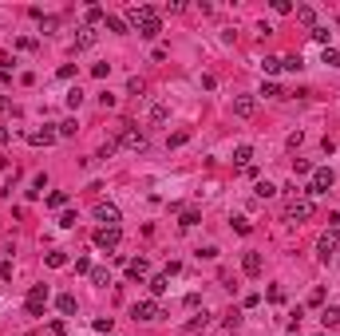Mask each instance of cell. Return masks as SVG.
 <instances>
[{
	"label": "cell",
	"instance_id": "cell-1",
	"mask_svg": "<svg viewBox=\"0 0 340 336\" xmlns=\"http://www.w3.org/2000/svg\"><path fill=\"white\" fill-rule=\"evenodd\" d=\"M127 20L139 28V36H143V40H154V36L163 32V24H158V12H154L150 4H134V8H127Z\"/></svg>",
	"mask_w": 340,
	"mask_h": 336
},
{
	"label": "cell",
	"instance_id": "cell-2",
	"mask_svg": "<svg viewBox=\"0 0 340 336\" xmlns=\"http://www.w3.org/2000/svg\"><path fill=\"white\" fill-rule=\"evenodd\" d=\"M312 214H316V206H312L309 194H297V198H289V206H285V222H309Z\"/></svg>",
	"mask_w": 340,
	"mask_h": 336
},
{
	"label": "cell",
	"instance_id": "cell-3",
	"mask_svg": "<svg viewBox=\"0 0 340 336\" xmlns=\"http://www.w3.org/2000/svg\"><path fill=\"white\" fill-rule=\"evenodd\" d=\"M119 142H123L127 151H147V135H143L134 123H123V127H119Z\"/></svg>",
	"mask_w": 340,
	"mask_h": 336
},
{
	"label": "cell",
	"instance_id": "cell-4",
	"mask_svg": "<svg viewBox=\"0 0 340 336\" xmlns=\"http://www.w3.org/2000/svg\"><path fill=\"white\" fill-rule=\"evenodd\" d=\"M332 182H336V174H332V170H312L309 198H321V194H328V190H332Z\"/></svg>",
	"mask_w": 340,
	"mask_h": 336
},
{
	"label": "cell",
	"instance_id": "cell-5",
	"mask_svg": "<svg viewBox=\"0 0 340 336\" xmlns=\"http://www.w3.org/2000/svg\"><path fill=\"white\" fill-rule=\"evenodd\" d=\"M48 305V285H32L28 289V317H44Z\"/></svg>",
	"mask_w": 340,
	"mask_h": 336
},
{
	"label": "cell",
	"instance_id": "cell-6",
	"mask_svg": "<svg viewBox=\"0 0 340 336\" xmlns=\"http://www.w3.org/2000/svg\"><path fill=\"white\" fill-rule=\"evenodd\" d=\"M134 321H158L163 317V308H158V301H139V305L131 308Z\"/></svg>",
	"mask_w": 340,
	"mask_h": 336
},
{
	"label": "cell",
	"instance_id": "cell-7",
	"mask_svg": "<svg viewBox=\"0 0 340 336\" xmlns=\"http://www.w3.org/2000/svg\"><path fill=\"white\" fill-rule=\"evenodd\" d=\"M119 237H123V233H119V226H103V229H95V245H99V249H115Z\"/></svg>",
	"mask_w": 340,
	"mask_h": 336
},
{
	"label": "cell",
	"instance_id": "cell-8",
	"mask_svg": "<svg viewBox=\"0 0 340 336\" xmlns=\"http://www.w3.org/2000/svg\"><path fill=\"white\" fill-rule=\"evenodd\" d=\"M336 229H328V233H325V237H321V242H316V257H321V261H328V257H332V253H336Z\"/></svg>",
	"mask_w": 340,
	"mask_h": 336
},
{
	"label": "cell",
	"instance_id": "cell-9",
	"mask_svg": "<svg viewBox=\"0 0 340 336\" xmlns=\"http://www.w3.org/2000/svg\"><path fill=\"white\" fill-rule=\"evenodd\" d=\"M95 222H103V226H119V206L99 202V206H95Z\"/></svg>",
	"mask_w": 340,
	"mask_h": 336
},
{
	"label": "cell",
	"instance_id": "cell-10",
	"mask_svg": "<svg viewBox=\"0 0 340 336\" xmlns=\"http://www.w3.org/2000/svg\"><path fill=\"white\" fill-rule=\"evenodd\" d=\"M59 138V131H52V127H40V131H28V142L32 147H52Z\"/></svg>",
	"mask_w": 340,
	"mask_h": 336
},
{
	"label": "cell",
	"instance_id": "cell-11",
	"mask_svg": "<svg viewBox=\"0 0 340 336\" xmlns=\"http://www.w3.org/2000/svg\"><path fill=\"white\" fill-rule=\"evenodd\" d=\"M253 111H257V99H253V95H237L234 99V115L237 119H250Z\"/></svg>",
	"mask_w": 340,
	"mask_h": 336
},
{
	"label": "cell",
	"instance_id": "cell-12",
	"mask_svg": "<svg viewBox=\"0 0 340 336\" xmlns=\"http://www.w3.org/2000/svg\"><path fill=\"white\" fill-rule=\"evenodd\" d=\"M241 269H245V277H261V253H245V257H241Z\"/></svg>",
	"mask_w": 340,
	"mask_h": 336
},
{
	"label": "cell",
	"instance_id": "cell-13",
	"mask_svg": "<svg viewBox=\"0 0 340 336\" xmlns=\"http://www.w3.org/2000/svg\"><path fill=\"white\" fill-rule=\"evenodd\" d=\"M127 273H131V281H143V277L150 273V265H147V257H139V261H127Z\"/></svg>",
	"mask_w": 340,
	"mask_h": 336
},
{
	"label": "cell",
	"instance_id": "cell-14",
	"mask_svg": "<svg viewBox=\"0 0 340 336\" xmlns=\"http://www.w3.org/2000/svg\"><path fill=\"white\" fill-rule=\"evenodd\" d=\"M321 324H325V328H340V308L328 305L325 313H321Z\"/></svg>",
	"mask_w": 340,
	"mask_h": 336
},
{
	"label": "cell",
	"instance_id": "cell-15",
	"mask_svg": "<svg viewBox=\"0 0 340 336\" xmlns=\"http://www.w3.org/2000/svg\"><path fill=\"white\" fill-rule=\"evenodd\" d=\"M250 158H253V147H250V142H241V147L234 151V162H237L241 170H245V166H250Z\"/></svg>",
	"mask_w": 340,
	"mask_h": 336
},
{
	"label": "cell",
	"instance_id": "cell-16",
	"mask_svg": "<svg viewBox=\"0 0 340 336\" xmlns=\"http://www.w3.org/2000/svg\"><path fill=\"white\" fill-rule=\"evenodd\" d=\"M166 289H170V277H166V273H158V277H150V293H154V297H163Z\"/></svg>",
	"mask_w": 340,
	"mask_h": 336
},
{
	"label": "cell",
	"instance_id": "cell-17",
	"mask_svg": "<svg viewBox=\"0 0 340 336\" xmlns=\"http://www.w3.org/2000/svg\"><path fill=\"white\" fill-rule=\"evenodd\" d=\"M95 44V28H79V36H75V47H91Z\"/></svg>",
	"mask_w": 340,
	"mask_h": 336
},
{
	"label": "cell",
	"instance_id": "cell-18",
	"mask_svg": "<svg viewBox=\"0 0 340 336\" xmlns=\"http://www.w3.org/2000/svg\"><path fill=\"white\" fill-rule=\"evenodd\" d=\"M56 305H59V313H63V317H72V313H75V297H72V293H63Z\"/></svg>",
	"mask_w": 340,
	"mask_h": 336
},
{
	"label": "cell",
	"instance_id": "cell-19",
	"mask_svg": "<svg viewBox=\"0 0 340 336\" xmlns=\"http://www.w3.org/2000/svg\"><path fill=\"white\" fill-rule=\"evenodd\" d=\"M297 20H301V24H309V28H316V12H312L309 4H305V8H297Z\"/></svg>",
	"mask_w": 340,
	"mask_h": 336
},
{
	"label": "cell",
	"instance_id": "cell-20",
	"mask_svg": "<svg viewBox=\"0 0 340 336\" xmlns=\"http://www.w3.org/2000/svg\"><path fill=\"white\" fill-rule=\"evenodd\" d=\"M309 36H312V40H316V44H325V47H328V40H332V32H328L325 24H316V28H312Z\"/></svg>",
	"mask_w": 340,
	"mask_h": 336
},
{
	"label": "cell",
	"instance_id": "cell-21",
	"mask_svg": "<svg viewBox=\"0 0 340 336\" xmlns=\"http://www.w3.org/2000/svg\"><path fill=\"white\" fill-rule=\"evenodd\" d=\"M166 115H170L166 103H154V107H150V123H166Z\"/></svg>",
	"mask_w": 340,
	"mask_h": 336
},
{
	"label": "cell",
	"instance_id": "cell-22",
	"mask_svg": "<svg viewBox=\"0 0 340 336\" xmlns=\"http://www.w3.org/2000/svg\"><path fill=\"white\" fill-rule=\"evenodd\" d=\"M48 206H52V210H63V206H67V194H63V190L48 194Z\"/></svg>",
	"mask_w": 340,
	"mask_h": 336
},
{
	"label": "cell",
	"instance_id": "cell-23",
	"mask_svg": "<svg viewBox=\"0 0 340 336\" xmlns=\"http://www.w3.org/2000/svg\"><path fill=\"white\" fill-rule=\"evenodd\" d=\"M48 265H52V269H63V265H67V253L52 249V253H48Z\"/></svg>",
	"mask_w": 340,
	"mask_h": 336
},
{
	"label": "cell",
	"instance_id": "cell-24",
	"mask_svg": "<svg viewBox=\"0 0 340 336\" xmlns=\"http://www.w3.org/2000/svg\"><path fill=\"white\" fill-rule=\"evenodd\" d=\"M99 20H107V12L99 8V4H91V8H87V28H91V24H99Z\"/></svg>",
	"mask_w": 340,
	"mask_h": 336
},
{
	"label": "cell",
	"instance_id": "cell-25",
	"mask_svg": "<svg viewBox=\"0 0 340 336\" xmlns=\"http://www.w3.org/2000/svg\"><path fill=\"white\" fill-rule=\"evenodd\" d=\"M305 63H301V56H285L281 60V71H301Z\"/></svg>",
	"mask_w": 340,
	"mask_h": 336
},
{
	"label": "cell",
	"instance_id": "cell-26",
	"mask_svg": "<svg viewBox=\"0 0 340 336\" xmlns=\"http://www.w3.org/2000/svg\"><path fill=\"white\" fill-rule=\"evenodd\" d=\"M56 131H59V138H72L75 131H79V127H75V119H67V123H59Z\"/></svg>",
	"mask_w": 340,
	"mask_h": 336
},
{
	"label": "cell",
	"instance_id": "cell-27",
	"mask_svg": "<svg viewBox=\"0 0 340 336\" xmlns=\"http://www.w3.org/2000/svg\"><path fill=\"white\" fill-rule=\"evenodd\" d=\"M261 95H265V99H285V91L277 87V83H265V87H261Z\"/></svg>",
	"mask_w": 340,
	"mask_h": 336
},
{
	"label": "cell",
	"instance_id": "cell-28",
	"mask_svg": "<svg viewBox=\"0 0 340 336\" xmlns=\"http://www.w3.org/2000/svg\"><path fill=\"white\" fill-rule=\"evenodd\" d=\"M178 226H182V229H194V226H198V210H186V214H182V222H178Z\"/></svg>",
	"mask_w": 340,
	"mask_h": 336
},
{
	"label": "cell",
	"instance_id": "cell-29",
	"mask_svg": "<svg viewBox=\"0 0 340 336\" xmlns=\"http://www.w3.org/2000/svg\"><path fill=\"white\" fill-rule=\"evenodd\" d=\"M273 194H277L273 182H257V198H273Z\"/></svg>",
	"mask_w": 340,
	"mask_h": 336
},
{
	"label": "cell",
	"instance_id": "cell-30",
	"mask_svg": "<svg viewBox=\"0 0 340 336\" xmlns=\"http://www.w3.org/2000/svg\"><path fill=\"white\" fill-rule=\"evenodd\" d=\"M107 32H127V20H119V16H107Z\"/></svg>",
	"mask_w": 340,
	"mask_h": 336
},
{
	"label": "cell",
	"instance_id": "cell-31",
	"mask_svg": "<svg viewBox=\"0 0 340 336\" xmlns=\"http://www.w3.org/2000/svg\"><path fill=\"white\" fill-rule=\"evenodd\" d=\"M261 71H265V76H277V71H281V60H261Z\"/></svg>",
	"mask_w": 340,
	"mask_h": 336
},
{
	"label": "cell",
	"instance_id": "cell-32",
	"mask_svg": "<svg viewBox=\"0 0 340 336\" xmlns=\"http://www.w3.org/2000/svg\"><path fill=\"white\" fill-rule=\"evenodd\" d=\"M91 281H95V285H111V273H107V269H91Z\"/></svg>",
	"mask_w": 340,
	"mask_h": 336
},
{
	"label": "cell",
	"instance_id": "cell-33",
	"mask_svg": "<svg viewBox=\"0 0 340 336\" xmlns=\"http://www.w3.org/2000/svg\"><path fill=\"white\" fill-rule=\"evenodd\" d=\"M325 63H328V67H340V52H336V47H325Z\"/></svg>",
	"mask_w": 340,
	"mask_h": 336
},
{
	"label": "cell",
	"instance_id": "cell-34",
	"mask_svg": "<svg viewBox=\"0 0 340 336\" xmlns=\"http://www.w3.org/2000/svg\"><path fill=\"white\" fill-rule=\"evenodd\" d=\"M79 103H83V91H79V87H72V91H67V107H79Z\"/></svg>",
	"mask_w": 340,
	"mask_h": 336
},
{
	"label": "cell",
	"instance_id": "cell-35",
	"mask_svg": "<svg viewBox=\"0 0 340 336\" xmlns=\"http://www.w3.org/2000/svg\"><path fill=\"white\" fill-rule=\"evenodd\" d=\"M59 226L72 229V226H75V210H63V214H59Z\"/></svg>",
	"mask_w": 340,
	"mask_h": 336
},
{
	"label": "cell",
	"instance_id": "cell-36",
	"mask_svg": "<svg viewBox=\"0 0 340 336\" xmlns=\"http://www.w3.org/2000/svg\"><path fill=\"white\" fill-rule=\"evenodd\" d=\"M293 174H312V166L305 162V158H293Z\"/></svg>",
	"mask_w": 340,
	"mask_h": 336
},
{
	"label": "cell",
	"instance_id": "cell-37",
	"mask_svg": "<svg viewBox=\"0 0 340 336\" xmlns=\"http://www.w3.org/2000/svg\"><path fill=\"white\" fill-rule=\"evenodd\" d=\"M107 71H111V63H95V67H91V76H95V79H107Z\"/></svg>",
	"mask_w": 340,
	"mask_h": 336
},
{
	"label": "cell",
	"instance_id": "cell-38",
	"mask_svg": "<svg viewBox=\"0 0 340 336\" xmlns=\"http://www.w3.org/2000/svg\"><path fill=\"white\" fill-rule=\"evenodd\" d=\"M269 301H273V305H281V301H285V289H281V285H273V289H269Z\"/></svg>",
	"mask_w": 340,
	"mask_h": 336
},
{
	"label": "cell",
	"instance_id": "cell-39",
	"mask_svg": "<svg viewBox=\"0 0 340 336\" xmlns=\"http://www.w3.org/2000/svg\"><path fill=\"white\" fill-rule=\"evenodd\" d=\"M127 87H131V95H143V91H147V83H143V79H139V76H134L131 83H127Z\"/></svg>",
	"mask_w": 340,
	"mask_h": 336
},
{
	"label": "cell",
	"instance_id": "cell-40",
	"mask_svg": "<svg viewBox=\"0 0 340 336\" xmlns=\"http://www.w3.org/2000/svg\"><path fill=\"white\" fill-rule=\"evenodd\" d=\"M234 229H237V233H250L253 226H250V218H234Z\"/></svg>",
	"mask_w": 340,
	"mask_h": 336
},
{
	"label": "cell",
	"instance_id": "cell-41",
	"mask_svg": "<svg viewBox=\"0 0 340 336\" xmlns=\"http://www.w3.org/2000/svg\"><path fill=\"white\" fill-rule=\"evenodd\" d=\"M186 138H190V131H174V135H170V147H182Z\"/></svg>",
	"mask_w": 340,
	"mask_h": 336
},
{
	"label": "cell",
	"instance_id": "cell-42",
	"mask_svg": "<svg viewBox=\"0 0 340 336\" xmlns=\"http://www.w3.org/2000/svg\"><path fill=\"white\" fill-rule=\"evenodd\" d=\"M48 332H52V336H67V328H63V321H52V324H48Z\"/></svg>",
	"mask_w": 340,
	"mask_h": 336
},
{
	"label": "cell",
	"instance_id": "cell-43",
	"mask_svg": "<svg viewBox=\"0 0 340 336\" xmlns=\"http://www.w3.org/2000/svg\"><path fill=\"white\" fill-rule=\"evenodd\" d=\"M273 12L285 16V12H293V4H289V0H273Z\"/></svg>",
	"mask_w": 340,
	"mask_h": 336
},
{
	"label": "cell",
	"instance_id": "cell-44",
	"mask_svg": "<svg viewBox=\"0 0 340 336\" xmlns=\"http://www.w3.org/2000/svg\"><path fill=\"white\" fill-rule=\"evenodd\" d=\"M75 273H91V261L87 257H75Z\"/></svg>",
	"mask_w": 340,
	"mask_h": 336
},
{
	"label": "cell",
	"instance_id": "cell-45",
	"mask_svg": "<svg viewBox=\"0 0 340 336\" xmlns=\"http://www.w3.org/2000/svg\"><path fill=\"white\" fill-rule=\"evenodd\" d=\"M0 281H12V265L8 261H0Z\"/></svg>",
	"mask_w": 340,
	"mask_h": 336
},
{
	"label": "cell",
	"instance_id": "cell-46",
	"mask_svg": "<svg viewBox=\"0 0 340 336\" xmlns=\"http://www.w3.org/2000/svg\"><path fill=\"white\" fill-rule=\"evenodd\" d=\"M328 229H340V214H328Z\"/></svg>",
	"mask_w": 340,
	"mask_h": 336
},
{
	"label": "cell",
	"instance_id": "cell-47",
	"mask_svg": "<svg viewBox=\"0 0 340 336\" xmlns=\"http://www.w3.org/2000/svg\"><path fill=\"white\" fill-rule=\"evenodd\" d=\"M8 138H12V135H8V131H4V127H0V142H8Z\"/></svg>",
	"mask_w": 340,
	"mask_h": 336
},
{
	"label": "cell",
	"instance_id": "cell-48",
	"mask_svg": "<svg viewBox=\"0 0 340 336\" xmlns=\"http://www.w3.org/2000/svg\"><path fill=\"white\" fill-rule=\"evenodd\" d=\"M0 107H8V99H4V95H0Z\"/></svg>",
	"mask_w": 340,
	"mask_h": 336
},
{
	"label": "cell",
	"instance_id": "cell-49",
	"mask_svg": "<svg viewBox=\"0 0 340 336\" xmlns=\"http://www.w3.org/2000/svg\"><path fill=\"white\" fill-rule=\"evenodd\" d=\"M336 253H340V245H336Z\"/></svg>",
	"mask_w": 340,
	"mask_h": 336
}]
</instances>
